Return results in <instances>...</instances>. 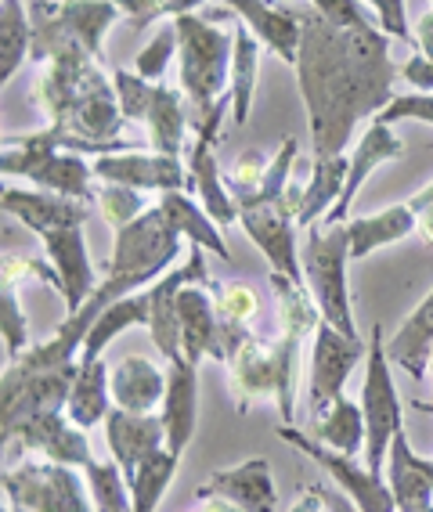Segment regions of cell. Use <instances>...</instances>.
Returning <instances> with one entry per match:
<instances>
[{
	"mask_svg": "<svg viewBox=\"0 0 433 512\" xmlns=\"http://www.w3.org/2000/svg\"><path fill=\"white\" fill-rule=\"evenodd\" d=\"M4 512H29V509H22V505H11V502H4Z\"/></svg>",
	"mask_w": 433,
	"mask_h": 512,
	"instance_id": "680465c9",
	"label": "cell"
},
{
	"mask_svg": "<svg viewBox=\"0 0 433 512\" xmlns=\"http://www.w3.org/2000/svg\"><path fill=\"white\" fill-rule=\"evenodd\" d=\"M94 177L105 184H127L145 195L188 192V163L185 159L163 156V152H109L94 159Z\"/></svg>",
	"mask_w": 433,
	"mask_h": 512,
	"instance_id": "9a60e30c",
	"label": "cell"
},
{
	"mask_svg": "<svg viewBox=\"0 0 433 512\" xmlns=\"http://www.w3.org/2000/svg\"><path fill=\"white\" fill-rule=\"evenodd\" d=\"M192 512H242L235 502L221 498V494H203V498H195V509Z\"/></svg>",
	"mask_w": 433,
	"mask_h": 512,
	"instance_id": "9f6ffc18",
	"label": "cell"
},
{
	"mask_svg": "<svg viewBox=\"0 0 433 512\" xmlns=\"http://www.w3.org/2000/svg\"><path fill=\"white\" fill-rule=\"evenodd\" d=\"M379 123L397 127V123H430L433 127V91H408V94H394L387 101V109L379 112Z\"/></svg>",
	"mask_w": 433,
	"mask_h": 512,
	"instance_id": "bcb514c9",
	"label": "cell"
},
{
	"mask_svg": "<svg viewBox=\"0 0 433 512\" xmlns=\"http://www.w3.org/2000/svg\"><path fill=\"white\" fill-rule=\"evenodd\" d=\"M387 484L394 491L397 512H430L433 509V458L412 448L401 430L387 455Z\"/></svg>",
	"mask_w": 433,
	"mask_h": 512,
	"instance_id": "cb8c5ba5",
	"label": "cell"
},
{
	"mask_svg": "<svg viewBox=\"0 0 433 512\" xmlns=\"http://www.w3.org/2000/svg\"><path fill=\"white\" fill-rule=\"evenodd\" d=\"M203 494H221L228 502H235L242 512H275L278 509V487L275 476H271L268 458H242L235 466L217 469L195 487V498Z\"/></svg>",
	"mask_w": 433,
	"mask_h": 512,
	"instance_id": "d6986e66",
	"label": "cell"
},
{
	"mask_svg": "<svg viewBox=\"0 0 433 512\" xmlns=\"http://www.w3.org/2000/svg\"><path fill=\"white\" fill-rule=\"evenodd\" d=\"M235 55H231V87H228V98H231V123L235 127H246L249 123V112H253V98H257V76H260V44L253 33L246 29V22L235 19Z\"/></svg>",
	"mask_w": 433,
	"mask_h": 512,
	"instance_id": "836d02e7",
	"label": "cell"
},
{
	"mask_svg": "<svg viewBox=\"0 0 433 512\" xmlns=\"http://www.w3.org/2000/svg\"><path fill=\"white\" fill-rule=\"evenodd\" d=\"M109 375L112 368L105 365V357L98 361H80V372L73 379V390H69V401H65V415L80 426V430H94V426H105V419L112 415V390H109Z\"/></svg>",
	"mask_w": 433,
	"mask_h": 512,
	"instance_id": "f546056e",
	"label": "cell"
},
{
	"mask_svg": "<svg viewBox=\"0 0 433 512\" xmlns=\"http://www.w3.org/2000/svg\"><path fill=\"white\" fill-rule=\"evenodd\" d=\"M271 159L264 148H246V152H239L235 156V163L224 170V184L231 188V195L235 199H253V195H260V188H264V181H268L271 174Z\"/></svg>",
	"mask_w": 433,
	"mask_h": 512,
	"instance_id": "60d3db41",
	"label": "cell"
},
{
	"mask_svg": "<svg viewBox=\"0 0 433 512\" xmlns=\"http://www.w3.org/2000/svg\"><path fill=\"white\" fill-rule=\"evenodd\" d=\"M343 188H347V156L314 159L311 177H307V192H304V210H300L296 224L307 231L311 224L329 217V213L336 210V202L343 199Z\"/></svg>",
	"mask_w": 433,
	"mask_h": 512,
	"instance_id": "d590c367",
	"label": "cell"
},
{
	"mask_svg": "<svg viewBox=\"0 0 433 512\" xmlns=\"http://www.w3.org/2000/svg\"><path fill=\"white\" fill-rule=\"evenodd\" d=\"M123 11V19H130L134 29H148L152 22L163 19V8L170 0H116Z\"/></svg>",
	"mask_w": 433,
	"mask_h": 512,
	"instance_id": "816d5d0a",
	"label": "cell"
},
{
	"mask_svg": "<svg viewBox=\"0 0 433 512\" xmlns=\"http://www.w3.org/2000/svg\"><path fill=\"white\" fill-rule=\"evenodd\" d=\"M365 4L376 11V22H379V29H383L387 37L415 47L412 22H408V0H365Z\"/></svg>",
	"mask_w": 433,
	"mask_h": 512,
	"instance_id": "681fc988",
	"label": "cell"
},
{
	"mask_svg": "<svg viewBox=\"0 0 433 512\" xmlns=\"http://www.w3.org/2000/svg\"><path fill=\"white\" fill-rule=\"evenodd\" d=\"M405 152V141L397 138V130L369 119V127L361 134V141L354 145V152L347 156V188H343V199L336 202V210L329 213V220H351L354 199L361 195V184L369 181V174L376 166L390 163V159H401Z\"/></svg>",
	"mask_w": 433,
	"mask_h": 512,
	"instance_id": "d4e9b609",
	"label": "cell"
},
{
	"mask_svg": "<svg viewBox=\"0 0 433 512\" xmlns=\"http://www.w3.org/2000/svg\"><path fill=\"white\" fill-rule=\"evenodd\" d=\"M224 350H228V390L235 401V412L246 415L253 404H278V372L271 361L268 339L257 329L224 325Z\"/></svg>",
	"mask_w": 433,
	"mask_h": 512,
	"instance_id": "30bf717a",
	"label": "cell"
},
{
	"mask_svg": "<svg viewBox=\"0 0 433 512\" xmlns=\"http://www.w3.org/2000/svg\"><path fill=\"white\" fill-rule=\"evenodd\" d=\"M177 466H181V458H177L170 448H159L156 455H148L138 466V473L127 480L130 494H134V509L156 512L159 502L166 498V491H170V484H174Z\"/></svg>",
	"mask_w": 433,
	"mask_h": 512,
	"instance_id": "74e56055",
	"label": "cell"
},
{
	"mask_svg": "<svg viewBox=\"0 0 433 512\" xmlns=\"http://www.w3.org/2000/svg\"><path fill=\"white\" fill-rule=\"evenodd\" d=\"M0 440H4L8 466L11 462H22L26 455H37L44 462H58V466H73V469H87L94 462L87 430H80L65 412L29 415L15 430L0 433Z\"/></svg>",
	"mask_w": 433,
	"mask_h": 512,
	"instance_id": "ba28073f",
	"label": "cell"
},
{
	"mask_svg": "<svg viewBox=\"0 0 433 512\" xmlns=\"http://www.w3.org/2000/svg\"><path fill=\"white\" fill-rule=\"evenodd\" d=\"M83 476H87V487H91L94 512H138L127 476L112 458H94L91 466L83 469Z\"/></svg>",
	"mask_w": 433,
	"mask_h": 512,
	"instance_id": "f35d334b",
	"label": "cell"
},
{
	"mask_svg": "<svg viewBox=\"0 0 433 512\" xmlns=\"http://www.w3.org/2000/svg\"><path fill=\"white\" fill-rule=\"evenodd\" d=\"M112 404L134 415H156L166 401V365L145 354L120 357L109 375Z\"/></svg>",
	"mask_w": 433,
	"mask_h": 512,
	"instance_id": "603a6c76",
	"label": "cell"
},
{
	"mask_svg": "<svg viewBox=\"0 0 433 512\" xmlns=\"http://www.w3.org/2000/svg\"><path fill=\"white\" fill-rule=\"evenodd\" d=\"M94 206H98V213H102V220L109 224L112 231L127 228L130 220H138L141 213L152 210V206H148V199H145V192H138V188H127V184H105V181H98Z\"/></svg>",
	"mask_w": 433,
	"mask_h": 512,
	"instance_id": "ab89813d",
	"label": "cell"
},
{
	"mask_svg": "<svg viewBox=\"0 0 433 512\" xmlns=\"http://www.w3.org/2000/svg\"><path fill=\"white\" fill-rule=\"evenodd\" d=\"M177 51H181L177 26L174 22H163V26L156 29V37L141 47L138 62H134V73L145 76V80H152V83H159L166 76V69H170V62L177 58Z\"/></svg>",
	"mask_w": 433,
	"mask_h": 512,
	"instance_id": "7bdbcfd3",
	"label": "cell"
},
{
	"mask_svg": "<svg viewBox=\"0 0 433 512\" xmlns=\"http://www.w3.org/2000/svg\"><path fill=\"white\" fill-rule=\"evenodd\" d=\"M397 73H401L405 83H412V91H433V62L426 55H419V51Z\"/></svg>",
	"mask_w": 433,
	"mask_h": 512,
	"instance_id": "f5cc1de1",
	"label": "cell"
},
{
	"mask_svg": "<svg viewBox=\"0 0 433 512\" xmlns=\"http://www.w3.org/2000/svg\"><path fill=\"white\" fill-rule=\"evenodd\" d=\"M278 437L286 440L289 448H296L304 458H311L314 466L325 469L332 484L340 487L361 512H397L394 505V491H390L387 476H376L369 469V462H361L354 455H343V451H332L325 444H318L314 437H307L304 430H296V426H286L282 422V430Z\"/></svg>",
	"mask_w": 433,
	"mask_h": 512,
	"instance_id": "9c48e42d",
	"label": "cell"
},
{
	"mask_svg": "<svg viewBox=\"0 0 433 512\" xmlns=\"http://www.w3.org/2000/svg\"><path fill=\"white\" fill-rule=\"evenodd\" d=\"M40 242H44L47 264L55 267L58 278H62L65 314H76L102 285V275H98V267L91 264V253H87V231L58 228L40 235Z\"/></svg>",
	"mask_w": 433,
	"mask_h": 512,
	"instance_id": "2e32d148",
	"label": "cell"
},
{
	"mask_svg": "<svg viewBox=\"0 0 433 512\" xmlns=\"http://www.w3.org/2000/svg\"><path fill=\"white\" fill-rule=\"evenodd\" d=\"M210 285L206 256L199 246H188L185 264L170 267L159 282L148 285V339L163 361H177L181 354V318H177V296L185 285Z\"/></svg>",
	"mask_w": 433,
	"mask_h": 512,
	"instance_id": "4fadbf2b",
	"label": "cell"
},
{
	"mask_svg": "<svg viewBox=\"0 0 433 512\" xmlns=\"http://www.w3.org/2000/svg\"><path fill=\"white\" fill-rule=\"evenodd\" d=\"M275 296V336L268 339L271 361L278 372V419L293 426L296 401H300V368H304V339L322 325V311L314 303L311 289L286 275H268Z\"/></svg>",
	"mask_w": 433,
	"mask_h": 512,
	"instance_id": "3957f363",
	"label": "cell"
},
{
	"mask_svg": "<svg viewBox=\"0 0 433 512\" xmlns=\"http://www.w3.org/2000/svg\"><path fill=\"white\" fill-rule=\"evenodd\" d=\"M221 4L239 22H246V29L264 44V51H271L278 62L296 65L300 40H304V26H300L296 11L278 8L271 0H221Z\"/></svg>",
	"mask_w": 433,
	"mask_h": 512,
	"instance_id": "44dd1931",
	"label": "cell"
},
{
	"mask_svg": "<svg viewBox=\"0 0 433 512\" xmlns=\"http://www.w3.org/2000/svg\"><path fill=\"white\" fill-rule=\"evenodd\" d=\"M296 15L304 40L293 69L307 109L311 156H343L361 119H376L394 98L397 65L390 58V37L379 26H332L311 4L296 8Z\"/></svg>",
	"mask_w": 433,
	"mask_h": 512,
	"instance_id": "6da1fadb",
	"label": "cell"
},
{
	"mask_svg": "<svg viewBox=\"0 0 433 512\" xmlns=\"http://www.w3.org/2000/svg\"><path fill=\"white\" fill-rule=\"evenodd\" d=\"M141 127L148 130V148L152 152H163V156L174 159L185 156L188 141H192V109H188L185 91L170 87V83H156Z\"/></svg>",
	"mask_w": 433,
	"mask_h": 512,
	"instance_id": "484cf974",
	"label": "cell"
},
{
	"mask_svg": "<svg viewBox=\"0 0 433 512\" xmlns=\"http://www.w3.org/2000/svg\"><path fill=\"white\" fill-rule=\"evenodd\" d=\"M0 210L26 224L33 235H47L58 228H83L91 217V202L65 199L55 192H40V188H19V184H4L0 195Z\"/></svg>",
	"mask_w": 433,
	"mask_h": 512,
	"instance_id": "ac0fdd59",
	"label": "cell"
},
{
	"mask_svg": "<svg viewBox=\"0 0 433 512\" xmlns=\"http://www.w3.org/2000/svg\"><path fill=\"white\" fill-rule=\"evenodd\" d=\"M412 33H415V51L433 62V8H426L423 15L412 22Z\"/></svg>",
	"mask_w": 433,
	"mask_h": 512,
	"instance_id": "db71d44e",
	"label": "cell"
},
{
	"mask_svg": "<svg viewBox=\"0 0 433 512\" xmlns=\"http://www.w3.org/2000/svg\"><path fill=\"white\" fill-rule=\"evenodd\" d=\"M224 112H231V105L217 109L213 116L199 119L192 127V148H188V192L203 202V210L210 213L221 228L239 224V199L231 195V188L224 184L221 166H217V134H221Z\"/></svg>",
	"mask_w": 433,
	"mask_h": 512,
	"instance_id": "8fae6325",
	"label": "cell"
},
{
	"mask_svg": "<svg viewBox=\"0 0 433 512\" xmlns=\"http://www.w3.org/2000/svg\"><path fill=\"white\" fill-rule=\"evenodd\" d=\"M318 15H322L325 22H332V26L340 29H365V26H379L376 19H369L365 15V0H307Z\"/></svg>",
	"mask_w": 433,
	"mask_h": 512,
	"instance_id": "c3c4849f",
	"label": "cell"
},
{
	"mask_svg": "<svg viewBox=\"0 0 433 512\" xmlns=\"http://www.w3.org/2000/svg\"><path fill=\"white\" fill-rule=\"evenodd\" d=\"M387 354L401 372L412 379H426L430 375V354H433V289L419 300L412 314L401 321V329L390 336Z\"/></svg>",
	"mask_w": 433,
	"mask_h": 512,
	"instance_id": "f1b7e54d",
	"label": "cell"
},
{
	"mask_svg": "<svg viewBox=\"0 0 433 512\" xmlns=\"http://www.w3.org/2000/svg\"><path fill=\"white\" fill-rule=\"evenodd\" d=\"M22 282H44L62 296V278H58V271L51 264H44L40 256L4 253V285H15V289H19Z\"/></svg>",
	"mask_w": 433,
	"mask_h": 512,
	"instance_id": "7dc6e473",
	"label": "cell"
},
{
	"mask_svg": "<svg viewBox=\"0 0 433 512\" xmlns=\"http://www.w3.org/2000/svg\"><path fill=\"white\" fill-rule=\"evenodd\" d=\"M0 336H4V357H8V361H15V357H22L33 347L15 285H4V289H0Z\"/></svg>",
	"mask_w": 433,
	"mask_h": 512,
	"instance_id": "ee69618b",
	"label": "cell"
},
{
	"mask_svg": "<svg viewBox=\"0 0 433 512\" xmlns=\"http://www.w3.org/2000/svg\"><path fill=\"white\" fill-rule=\"evenodd\" d=\"M112 256L102 267V278H127L138 289H148L152 282L177 267V256L185 246V235L166 220L159 206L141 213L138 220H130L127 228L112 231Z\"/></svg>",
	"mask_w": 433,
	"mask_h": 512,
	"instance_id": "8992f818",
	"label": "cell"
},
{
	"mask_svg": "<svg viewBox=\"0 0 433 512\" xmlns=\"http://www.w3.org/2000/svg\"><path fill=\"white\" fill-rule=\"evenodd\" d=\"M415 235V213L408 202H394L376 213H361L347 220V242H351V260H365L376 249H387Z\"/></svg>",
	"mask_w": 433,
	"mask_h": 512,
	"instance_id": "83f0119b",
	"label": "cell"
},
{
	"mask_svg": "<svg viewBox=\"0 0 433 512\" xmlns=\"http://www.w3.org/2000/svg\"><path fill=\"white\" fill-rule=\"evenodd\" d=\"M33 188L40 192H55L65 199H80L94 206V192H98V177H94V163H87V156L69 152V148H55L51 156L40 159L26 177Z\"/></svg>",
	"mask_w": 433,
	"mask_h": 512,
	"instance_id": "4316f807",
	"label": "cell"
},
{
	"mask_svg": "<svg viewBox=\"0 0 433 512\" xmlns=\"http://www.w3.org/2000/svg\"><path fill=\"white\" fill-rule=\"evenodd\" d=\"M159 419L166 430V448L181 458L199 426V365H192L188 357L166 361V401Z\"/></svg>",
	"mask_w": 433,
	"mask_h": 512,
	"instance_id": "ffe728a7",
	"label": "cell"
},
{
	"mask_svg": "<svg viewBox=\"0 0 433 512\" xmlns=\"http://www.w3.org/2000/svg\"><path fill=\"white\" fill-rule=\"evenodd\" d=\"M361 415H365V462L376 476H387L390 444L405 430V408L394 383V361L387 354L383 325H372L369 354H365V383H361Z\"/></svg>",
	"mask_w": 433,
	"mask_h": 512,
	"instance_id": "5b68a950",
	"label": "cell"
},
{
	"mask_svg": "<svg viewBox=\"0 0 433 512\" xmlns=\"http://www.w3.org/2000/svg\"><path fill=\"white\" fill-rule=\"evenodd\" d=\"M408 210L415 213V235L426 249H433V181L426 184L423 192H415L408 199Z\"/></svg>",
	"mask_w": 433,
	"mask_h": 512,
	"instance_id": "f907efd6",
	"label": "cell"
},
{
	"mask_svg": "<svg viewBox=\"0 0 433 512\" xmlns=\"http://www.w3.org/2000/svg\"><path fill=\"white\" fill-rule=\"evenodd\" d=\"M127 329H148V289L120 296V300H112L109 307H105L102 318L94 321L91 332H87L80 361H98V357H105V347Z\"/></svg>",
	"mask_w": 433,
	"mask_h": 512,
	"instance_id": "e575fe53",
	"label": "cell"
},
{
	"mask_svg": "<svg viewBox=\"0 0 433 512\" xmlns=\"http://www.w3.org/2000/svg\"><path fill=\"white\" fill-rule=\"evenodd\" d=\"M112 83H116V98H120V109H123V116H127V123H145L148 101H152V87H156V83L138 73H130V69H116Z\"/></svg>",
	"mask_w": 433,
	"mask_h": 512,
	"instance_id": "f6af8a7d",
	"label": "cell"
},
{
	"mask_svg": "<svg viewBox=\"0 0 433 512\" xmlns=\"http://www.w3.org/2000/svg\"><path fill=\"white\" fill-rule=\"evenodd\" d=\"M58 15L94 62L105 58V37L123 19L116 0H58Z\"/></svg>",
	"mask_w": 433,
	"mask_h": 512,
	"instance_id": "d6a6232c",
	"label": "cell"
},
{
	"mask_svg": "<svg viewBox=\"0 0 433 512\" xmlns=\"http://www.w3.org/2000/svg\"><path fill=\"white\" fill-rule=\"evenodd\" d=\"M430 512H433V509H430Z\"/></svg>",
	"mask_w": 433,
	"mask_h": 512,
	"instance_id": "94428289",
	"label": "cell"
},
{
	"mask_svg": "<svg viewBox=\"0 0 433 512\" xmlns=\"http://www.w3.org/2000/svg\"><path fill=\"white\" fill-rule=\"evenodd\" d=\"M156 206L166 213V220L188 238V246H199V249H206V253L221 256V260H231L228 238H224L221 224L203 210V202L195 199L192 192H166V195H159Z\"/></svg>",
	"mask_w": 433,
	"mask_h": 512,
	"instance_id": "4dcf8cb0",
	"label": "cell"
},
{
	"mask_svg": "<svg viewBox=\"0 0 433 512\" xmlns=\"http://www.w3.org/2000/svg\"><path fill=\"white\" fill-rule=\"evenodd\" d=\"M177 40V87L185 91L188 109H192V127L199 119L213 116L217 109L231 105L228 87H231V55H235V33L217 26L213 19L203 15H181L174 19Z\"/></svg>",
	"mask_w": 433,
	"mask_h": 512,
	"instance_id": "7a4b0ae2",
	"label": "cell"
},
{
	"mask_svg": "<svg viewBox=\"0 0 433 512\" xmlns=\"http://www.w3.org/2000/svg\"><path fill=\"white\" fill-rule=\"evenodd\" d=\"M430 386H433V354H430ZM415 412H426V415H433V401H415Z\"/></svg>",
	"mask_w": 433,
	"mask_h": 512,
	"instance_id": "6f0895ef",
	"label": "cell"
},
{
	"mask_svg": "<svg viewBox=\"0 0 433 512\" xmlns=\"http://www.w3.org/2000/svg\"><path fill=\"white\" fill-rule=\"evenodd\" d=\"M213 285V282H210ZM210 285H185L177 296V318H181V354L192 365L203 361H228L224 350V329H221V311H217V296Z\"/></svg>",
	"mask_w": 433,
	"mask_h": 512,
	"instance_id": "e0dca14e",
	"label": "cell"
},
{
	"mask_svg": "<svg viewBox=\"0 0 433 512\" xmlns=\"http://www.w3.org/2000/svg\"><path fill=\"white\" fill-rule=\"evenodd\" d=\"M430 8H433V0H430Z\"/></svg>",
	"mask_w": 433,
	"mask_h": 512,
	"instance_id": "91938a15",
	"label": "cell"
},
{
	"mask_svg": "<svg viewBox=\"0 0 433 512\" xmlns=\"http://www.w3.org/2000/svg\"><path fill=\"white\" fill-rule=\"evenodd\" d=\"M213 296H217V311H221L224 325L257 329V321H260V296L253 293V285H246V282H224L221 289H213Z\"/></svg>",
	"mask_w": 433,
	"mask_h": 512,
	"instance_id": "b9f144b4",
	"label": "cell"
},
{
	"mask_svg": "<svg viewBox=\"0 0 433 512\" xmlns=\"http://www.w3.org/2000/svg\"><path fill=\"white\" fill-rule=\"evenodd\" d=\"M4 502L29 512H94L83 469L58 466L44 458H22L4 466Z\"/></svg>",
	"mask_w": 433,
	"mask_h": 512,
	"instance_id": "52a82bcc",
	"label": "cell"
},
{
	"mask_svg": "<svg viewBox=\"0 0 433 512\" xmlns=\"http://www.w3.org/2000/svg\"><path fill=\"white\" fill-rule=\"evenodd\" d=\"M105 444H109V458L130 480L148 455H156L159 448H166L163 419H159V412L134 415V412H123V408H112V415L105 419Z\"/></svg>",
	"mask_w": 433,
	"mask_h": 512,
	"instance_id": "7402d4cb",
	"label": "cell"
},
{
	"mask_svg": "<svg viewBox=\"0 0 433 512\" xmlns=\"http://www.w3.org/2000/svg\"><path fill=\"white\" fill-rule=\"evenodd\" d=\"M347 264H351V242H347V220L322 217L307 228L304 238V278L311 289L322 321L336 325L343 336H358L351 307V285H347Z\"/></svg>",
	"mask_w": 433,
	"mask_h": 512,
	"instance_id": "277c9868",
	"label": "cell"
},
{
	"mask_svg": "<svg viewBox=\"0 0 433 512\" xmlns=\"http://www.w3.org/2000/svg\"><path fill=\"white\" fill-rule=\"evenodd\" d=\"M369 354V343L343 336L336 325L322 321L311 336V379H307V419L325 412L336 397H343L347 379Z\"/></svg>",
	"mask_w": 433,
	"mask_h": 512,
	"instance_id": "7c38bea8",
	"label": "cell"
},
{
	"mask_svg": "<svg viewBox=\"0 0 433 512\" xmlns=\"http://www.w3.org/2000/svg\"><path fill=\"white\" fill-rule=\"evenodd\" d=\"M286 512H329V505H325V498L318 494V487H307V491H300L293 498V505H289Z\"/></svg>",
	"mask_w": 433,
	"mask_h": 512,
	"instance_id": "11a10c76",
	"label": "cell"
},
{
	"mask_svg": "<svg viewBox=\"0 0 433 512\" xmlns=\"http://www.w3.org/2000/svg\"><path fill=\"white\" fill-rule=\"evenodd\" d=\"M239 224L249 235V242L268 256L275 275H286L293 282L307 285L304 260H300V242H296V224L282 202H239Z\"/></svg>",
	"mask_w": 433,
	"mask_h": 512,
	"instance_id": "5bb4252c",
	"label": "cell"
},
{
	"mask_svg": "<svg viewBox=\"0 0 433 512\" xmlns=\"http://www.w3.org/2000/svg\"><path fill=\"white\" fill-rule=\"evenodd\" d=\"M304 433L325 444V448L343 451V455H365V415H361V404L351 401L347 394L336 397L325 412L311 415Z\"/></svg>",
	"mask_w": 433,
	"mask_h": 512,
	"instance_id": "1f68e13d",
	"label": "cell"
},
{
	"mask_svg": "<svg viewBox=\"0 0 433 512\" xmlns=\"http://www.w3.org/2000/svg\"><path fill=\"white\" fill-rule=\"evenodd\" d=\"M33 51L26 0H0V83H11Z\"/></svg>",
	"mask_w": 433,
	"mask_h": 512,
	"instance_id": "8d00e7d4",
	"label": "cell"
}]
</instances>
